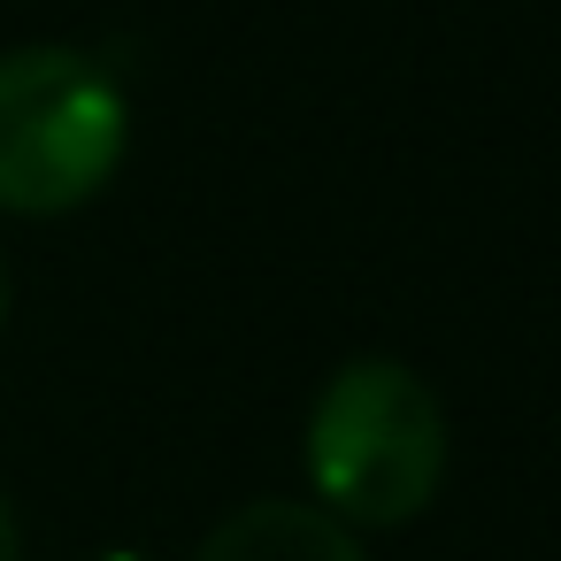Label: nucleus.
<instances>
[{
  "label": "nucleus",
  "instance_id": "obj_6",
  "mask_svg": "<svg viewBox=\"0 0 561 561\" xmlns=\"http://www.w3.org/2000/svg\"><path fill=\"white\" fill-rule=\"evenodd\" d=\"M93 561H147V553H93Z\"/></svg>",
  "mask_w": 561,
  "mask_h": 561
},
{
  "label": "nucleus",
  "instance_id": "obj_5",
  "mask_svg": "<svg viewBox=\"0 0 561 561\" xmlns=\"http://www.w3.org/2000/svg\"><path fill=\"white\" fill-rule=\"evenodd\" d=\"M0 323H9V262H0Z\"/></svg>",
  "mask_w": 561,
  "mask_h": 561
},
{
  "label": "nucleus",
  "instance_id": "obj_3",
  "mask_svg": "<svg viewBox=\"0 0 561 561\" xmlns=\"http://www.w3.org/2000/svg\"><path fill=\"white\" fill-rule=\"evenodd\" d=\"M193 561H369V553L316 500H247L201 538Z\"/></svg>",
  "mask_w": 561,
  "mask_h": 561
},
{
  "label": "nucleus",
  "instance_id": "obj_1",
  "mask_svg": "<svg viewBox=\"0 0 561 561\" xmlns=\"http://www.w3.org/2000/svg\"><path fill=\"white\" fill-rule=\"evenodd\" d=\"M308 484L316 507L346 530H400L446 484V408L438 392L392 362L362 354L331 369L308 408Z\"/></svg>",
  "mask_w": 561,
  "mask_h": 561
},
{
  "label": "nucleus",
  "instance_id": "obj_2",
  "mask_svg": "<svg viewBox=\"0 0 561 561\" xmlns=\"http://www.w3.org/2000/svg\"><path fill=\"white\" fill-rule=\"evenodd\" d=\"M131 147V108L116 78L78 47L0 55V216L85 208Z\"/></svg>",
  "mask_w": 561,
  "mask_h": 561
},
{
  "label": "nucleus",
  "instance_id": "obj_4",
  "mask_svg": "<svg viewBox=\"0 0 561 561\" xmlns=\"http://www.w3.org/2000/svg\"><path fill=\"white\" fill-rule=\"evenodd\" d=\"M0 561H24V530H16V507L0 500Z\"/></svg>",
  "mask_w": 561,
  "mask_h": 561
}]
</instances>
